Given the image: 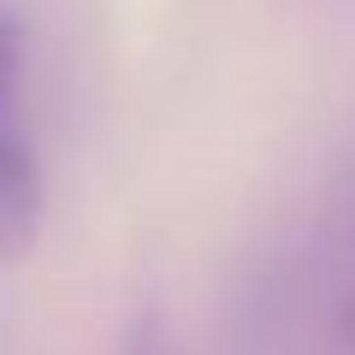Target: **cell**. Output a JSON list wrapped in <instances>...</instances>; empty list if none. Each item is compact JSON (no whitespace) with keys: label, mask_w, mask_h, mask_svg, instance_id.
I'll return each instance as SVG.
<instances>
[{"label":"cell","mask_w":355,"mask_h":355,"mask_svg":"<svg viewBox=\"0 0 355 355\" xmlns=\"http://www.w3.org/2000/svg\"><path fill=\"white\" fill-rule=\"evenodd\" d=\"M119 355H178V338H172V326H166L160 308H142V314H130L125 338H119Z\"/></svg>","instance_id":"cell-2"},{"label":"cell","mask_w":355,"mask_h":355,"mask_svg":"<svg viewBox=\"0 0 355 355\" xmlns=\"http://www.w3.org/2000/svg\"><path fill=\"white\" fill-rule=\"evenodd\" d=\"M18 89H24V18L0 6V266L24 261L42 237V160L36 142L18 119Z\"/></svg>","instance_id":"cell-1"}]
</instances>
